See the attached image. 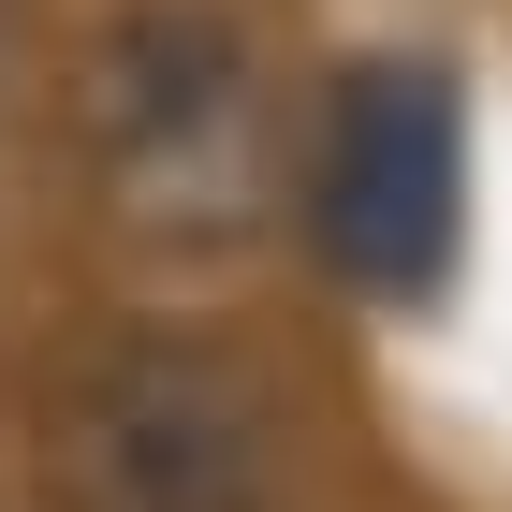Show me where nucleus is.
Returning a JSON list of instances; mask_svg holds the SVG:
<instances>
[{
  "instance_id": "2",
  "label": "nucleus",
  "mask_w": 512,
  "mask_h": 512,
  "mask_svg": "<svg viewBox=\"0 0 512 512\" xmlns=\"http://www.w3.org/2000/svg\"><path fill=\"white\" fill-rule=\"evenodd\" d=\"M44 512H293V410L205 322H103L44 381Z\"/></svg>"
},
{
  "instance_id": "3",
  "label": "nucleus",
  "mask_w": 512,
  "mask_h": 512,
  "mask_svg": "<svg viewBox=\"0 0 512 512\" xmlns=\"http://www.w3.org/2000/svg\"><path fill=\"white\" fill-rule=\"evenodd\" d=\"M293 205H308L322 264L381 293V308H425L454 278V235H469V103L439 59H352L322 132L293 147Z\"/></svg>"
},
{
  "instance_id": "1",
  "label": "nucleus",
  "mask_w": 512,
  "mask_h": 512,
  "mask_svg": "<svg viewBox=\"0 0 512 512\" xmlns=\"http://www.w3.org/2000/svg\"><path fill=\"white\" fill-rule=\"evenodd\" d=\"M74 147H88V191H103L118 249L205 264V249H249L293 205V147L308 132H293L278 44L235 0H132L88 44Z\"/></svg>"
}]
</instances>
